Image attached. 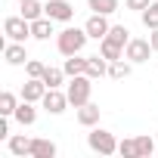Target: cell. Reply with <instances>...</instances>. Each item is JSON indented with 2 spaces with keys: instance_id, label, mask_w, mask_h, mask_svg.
<instances>
[{
  "instance_id": "1",
  "label": "cell",
  "mask_w": 158,
  "mask_h": 158,
  "mask_svg": "<svg viewBox=\"0 0 158 158\" xmlns=\"http://www.w3.org/2000/svg\"><path fill=\"white\" fill-rule=\"evenodd\" d=\"M87 37H90L87 28H62V31L56 34V47H59L62 56H74V53H81V50H84Z\"/></svg>"
},
{
  "instance_id": "2",
  "label": "cell",
  "mask_w": 158,
  "mask_h": 158,
  "mask_svg": "<svg viewBox=\"0 0 158 158\" xmlns=\"http://www.w3.org/2000/svg\"><path fill=\"white\" fill-rule=\"evenodd\" d=\"M65 93H68V102L74 109L87 106L90 102V93H93V77L90 74H74L71 81H68V87H65Z\"/></svg>"
},
{
  "instance_id": "3",
  "label": "cell",
  "mask_w": 158,
  "mask_h": 158,
  "mask_svg": "<svg viewBox=\"0 0 158 158\" xmlns=\"http://www.w3.org/2000/svg\"><path fill=\"white\" fill-rule=\"evenodd\" d=\"M87 146L96 152V155H115L118 152V139L112 130H102V127H93L87 133Z\"/></svg>"
},
{
  "instance_id": "4",
  "label": "cell",
  "mask_w": 158,
  "mask_h": 158,
  "mask_svg": "<svg viewBox=\"0 0 158 158\" xmlns=\"http://www.w3.org/2000/svg\"><path fill=\"white\" fill-rule=\"evenodd\" d=\"M3 34H6V40L25 44V40L31 37V22H28L25 16H10V19L3 22Z\"/></svg>"
},
{
  "instance_id": "5",
  "label": "cell",
  "mask_w": 158,
  "mask_h": 158,
  "mask_svg": "<svg viewBox=\"0 0 158 158\" xmlns=\"http://www.w3.org/2000/svg\"><path fill=\"white\" fill-rule=\"evenodd\" d=\"M155 50H152V44L149 40H143V37H130V44L124 47V59H130L133 65H139V62H149V56H152Z\"/></svg>"
},
{
  "instance_id": "6",
  "label": "cell",
  "mask_w": 158,
  "mask_h": 158,
  "mask_svg": "<svg viewBox=\"0 0 158 158\" xmlns=\"http://www.w3.org/2000/svg\"><path fill=\"white\" fill-rule=\"evenodd\" d=\"M40 106L50 112V115H62L71 102H68V93H62L59 87H50L47 93H44V99H40Z\"/></svg>"
},
{
  "instance_id": "7",
  "label": "cell",
  "mask_w": 158,
  "mask_h": 158,
  "mask_svg": "<svg viewBox=\"0 0 158 158\" xmlns=\"http://www.w3.org/2000/svg\"><path fill=\"white\" fill-rule=\"evenodd\" d=\"M47 16L53 22H71L74 19V6L68 0H47Z\"/></svg>"
},
{
  "instance_id": "8",
  "label": "cell",
  "mask_w": 158,
  "mask_h": 158,
  "mask_svg": "<svg viewBox=\"0 0 158 158\" xmlns=\"http://www.w3.org/2000/svg\"><path fill=\"white\" fill-rule=\"evenodd\" d=\"M84 28H87V34H90L93 40H102V37L112 31V25H109V16H102V13H93V16L84 22Z\"/></svg>"
},
{
  "instance_id": "9",
  "label": "cell",
  "mask_w": 158,
  "mask_h": 158,
  "mask_svg": "<svg viewBox=\"0 0 158 158\" xmlns=\"http://www.w3.org/2000/svg\"><path fill=\"white\" fill-rule=\"evenodd\" d=\"M3 59H6L10 65H25V62H28L25 44H19V40H10V44L3 47Z\"/></svg>"
},
{
  "instance_id": "10",
  "label": "cell",
  "mask_w": 158,
  "mask_h": 158,
  "mask_svg": "<svg viewBox=\"0 0 158 158\" xmlns=\"http://www.w3.org/2000/svg\"><path fill=\"white\" fill-rule=\"evenodd\" d=\"M56 143L53 139H44V136H37V139H31V155L28 158H56Z\"/></svg>"
},
{
  "instance_id": "11",
  "label": "cell",
  "mask_w": 158,
  "mask_h": 158,
  "mask_svg": "<svg viewBox=\"0 0 158 158\" xmlns=\"http://www.w3.org/2000/svg\"><path fill=\"white\" fill-rule=\"evenodd\" d=\"M109 59L102 56V53H96V56H87V74L93 77V81H96V77H106L109 74Z\"/></svg>"
},
{
  "instance_id": "12",
  "label": "cell",
  "mask_w": 158,
  "mask_h": 158,
  "mask_svg": "<svg viewBox=\"0 0 158 158\" xmlns=\"http://www.w3.org/2000/svg\"><path fill=\"white\" fill-rule=\"evenodd\" d=\"M56 31H53V19L50 16H40V19H34L31 22V37L34 40H50Z\"/></svg>"
},
{
  "instance_id": "13",
  "label": "cell",
  "mask_w": 158,
  "mask_h": 158,
  "mask_svg": "<svg viewBox=\"0 0 158 158\" xmlns=\"http://www.w3.org/2000/svg\"><path fill=\"white\" fill-rule=\"evenodd\" d=\"M22 127H31L34 121H37V112H34V102H28V99H22L19 102V109H16V115H13Z\"/></svg>"
},
{
  "instance_id": "14",
  "label": "cell",
  "mask_w": 158,
  "mask_h": 158,
  "mask_svg": "<svg viewBox=\"0 0 158 158\" xmlns=\"http://www.w3.org/2000/svg\"><path fill=\"white\" fill-rule=\"evenodd\" d=\"M10 152L16 155V158H25V155H31V136H25V133H16V136H10Z\"/></svg>"
},
{
  "instance_id": "15",
  "label": "cell",
  "mask_w": 158,
  "mask_h": 158,
  "mask_svg": "<svg viewBox=\"0 0 158 158\" xmlns=\"http://www.w3.org/2000/svg\"><path fill=\"white\" fill-rule=\"evenodd\" d=\"M65 74L68 77H74V74H87V56H81V53H74V56H65Z\"/></svg>"
},
{
  "instance_id": "16",
  "label": "cell",
  "mask_w": 158,
  "mask_h": 158,
  "mask_svg": "<svg viewBox=\"0 0 158 158\" xmlns=\"http://www.w3.org/2000/svg\"><path fill=\"white\" fill-rule=\"evenodd\" d=\"M77 124H84V127H96V124H99V106H93V102L81 106V109H77Z\"/></svg>"
},
{
  "instance_id": "17",
  "label": "cell",
  "mask_w": 158,
  "mask_h": 158,
  "mask_svg": "<svg viewBox=\"0 0 158 158\" xmlns=\"http://www.w3.org/2000/svg\"><path fill=\"white\" fill-rule=\"evenodd\" d=\"M19 6H22V13H19V16H25L28 22H34V19L47 16V3H37V0H25V3H19Z\"/></svg>"
},
{
  "instance_id": "18",
  "label": "cell",
  "mask_w": 158,
  "mask_h": 158,
  "mask_svg": "<svg viewBox=\"0 0 158 158\" xmlns=\"http://www.w3.org/2000/svg\"><path fill=\"white\" fill-rule=\"evenodd\" d=\"M16 109H19V99H16V93L3 90V93H0V115H3V118H13V115H16Z\"/></svg>"
},
{
  "instance_id": "19",
  "label": "cell",
  "mask_w": 158,
  "mask_h": 158,
  "mask_svg": "<svg viewBox=\"0 0 158 158\" xmlns=\"http://www.w3.org/2000/svg\"><path fill=\"white\" fill-rule=\"evenodd\" d=\"M130 71H133V62L127 59H118V62H112L109 65V77H115V81H124V77H130Z\"/></svg>"
},
{
  "instance_id": "20",
  "label": "cell",
  "mask_w": 158,
  "mask_h": 158,
  "mask_svg": "<svg viewBox=\"0 0 158 158\" xmlns=\"http://www.w3.org/2000/svg\"><path fill=\"white\" fill-rule=\"evenodd\" d=\"M99 53L109 59V62H118V59H124V47H118V44H112L109 37L106 40H99Z\"/></svg>"
},
{
  "instance_id": "21",
  "label": "cell",
  "mask_w": 158,
  "mask_h": 158,
  "mask_svg": "<svg viewBox=\"0 0 158 158\" xmlns=\"http://www.w3.org/2000/svg\"><path fill=\"white\" fill-rule=\"evenodd\" d=\"M139 19H143V25H146L149 31H155V28H158V0H152V3L139 13Z\"/></svg>"
},
{
  "instance_id": "22",
  "label": "cell",
  "mask_w": 158,
  "mask_h": 158,
  "mask_svg": "<svg viewBox=\"0 0 158 158\" xmlns=\"http://www.w3.org/2000/svg\"><path fill=\"white\" fill-rule=\"evenodd\" d=\"M65 68H53V65H47V71H44V84L47 87H62V81H65Z\"/></svg>"
},
{
  "instance_id": "23",
  "label": "cell",
  "mask_w": 158,
  "mask_h": 158,
  "mask_svg": "<svg viewBox=\"0 0 158 158\" xmlns=\"http://www.w3.org/2000/svg\"><path fill=\"white\" fill-rule=\"evenodd\" d=\"M106 37H109L112 44H118V47H127V44H130V31H127L124 25H112V31H109ZM106 37H102V40H106Z\"/></svg>"
},
{
  "instance_id": "24",
  "label": "cell",
  "mask_w": 158,
  "mask_h": 158,
  "mask_svg": "<svg viewBox=\"0 0 158 158\" xmlns=\"http://www.w3.org/2000/svg\"><path fill=\"white\" fill-rule=\"evenodd\" d=\"M87 6H90L93 13L112 16V13H118V0H87Z\"/></svg>"
},
{
  "instance_id": "25",
  "label": "cell",
  "mask_w": 158,
  "mask_h": 158,
  "mask_svg": "<svg viewBox=\"0 0 158 158\" xmlns=\"http://www.w3.org/2000/svg\"><path fill=\"white\" fill-rule=\"evenodd\" d=\"M118 155H124V158H139V152H136V136H124V139L118 143Z\"/></svg>"
},
{
  "instance_id": "26",
  "label": "cell",
  "mask_w": 158,
  "mask_h": 158,
  "mask_svg": "<svg viewBox=\"0 0 158 158\" xmlns=\"http://www.w3.org/2000/svg\"><path fill=\"white\" fill-rule=\"evenodd\" d=\"M155 146H158V139H152V136H136V152H139V158H149V155L155 152Z\"/></svg>"
},
{
  "instance_id": "27",
  "label": "cell",
  "mask_w": 158,
  "mask_h": 158,
  "mask_svg": "<svg viewBox=\"0 0 158 158\" xmlns=\"http://www.w3.org/2000/svg\"><path fill=\"white\" fill-rule=\"evenodd\" d=\"M25 71H28V77H44L47 65H44V62H37V59H28V62H25Z\"/></svg>"
},
{
  "instance_id": "28",
  "label": "cell",
  "mask_w": 158,
  "mask_h": 158,
  "mask_svg": "<svg viewBox=\"0 0 158 158\" xmlns=\"http://www.w3.org/2000/svg\"><path fill=\"white\" fill-rule=\"evenodd\" d=\"M149 3H152V0H124V6H127V10H133V13H143Z\"/></svg>"
},
{
  "instance_id": "29",
  "label": "cell",
  "mask_w": 158,
  "mask_h": 158,
  "mask_svg": "<svg viewBox=\"0 0 158 158\" xmlns=\"http://www.w3.org/2000/svg\"><path fill=\"white\" fill-rule=\"evenodd\" d=\"M149 44H152V50H155V53H158V28H155V31H152V34H149Z\"/></svg>"
},
{
  "instance_id": "30",
  "label": "cell",
  "mask_w": 158,
  "mask_h": 158,
  "mask_svg": "<svg viewBox=\"0 0 158 158\" xmlns=\"http://www.w3.org/2000/svg\"><path fill=\"white\" fill-rule=\"evenodd\" d=\"M6 130H10V124H6V118H3V121H0V139H6V136H10Z\"/></svg>"
},
{
  "instance_id": "31",
  "label": "cell",
  "mask_w": 158,
  "mask_h": 158,
  "mask_svg": "<svg viewBox=\"0 0 158 158\" xmlns=\"http://www.w3.org/2000/svg\"><path fill=\"white\" fill-rule=\"evenodd\" d=\"M19 3H25V0H19Z\"/></svg>"
},
{
  "instance_id": "32",
  "label": "cell",
  "mask_w": 158,
  "mask_h": 158,
  "mask_svg": "<svg viewBox=\"0 0 158 158\" xmlns=\"http://www.w3.org/2000/svg\"><path fill=\"white\" fill-rule=\"evenodd\" d=\"M155 139H158V136H155Z\"/></svg>"
}]
</instances>
